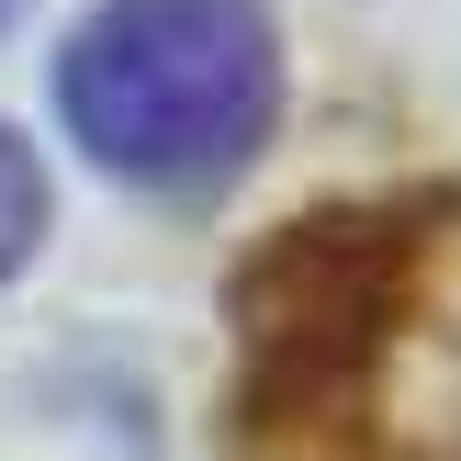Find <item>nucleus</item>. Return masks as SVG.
<instances>
[{
	"label": "nucleus",
	"mask_w": 461,
	"mask_h": 461,
	"mask_svg": "<svg viewBox=\"0 0 461 461\" xmlns=\"http://www.w3.org/2000/svg\"><path fill=\"white\" fill-rule=\"evenodd\" d=\"M0 12H12V0H0Z\"/></svg>",
	"instance_id": "obj_4"
},
{
	"label": "nucleus",
	"mask_w": 461,
	"mask_h": 461,
	"mask_svg": "<svg viewBox=\"0 0 461 461\" xmlns=\"http://www.w3.org/2000/svg\"><path fill=\"white\" fill-rule=\"evenodd\" d=\"M57 113L113 180H225L282 113V45L259 0H102L57 57Z\"/></svg>",
	"instance_id": "obj_2"
},
{
	"label": "nucleus",
	"mask_w": 461,
	"mask_h": 461,
	"mask_svg": "<svg viewBox=\"0 0 461 461\" xmlns=\"http://www.w3.org/2000/svg\"><path fill=\"white\" fill-rule=\"evenodd\" d=\"M248 428L293 461H461V180L270 248Z\"/></svg>",
	"instance_id": "obj_1"
},
{
	"label": "nucleus",
	"mask_w": 461,
	"mask_h": 461,
	"mask_svg": "<svg viewBox=\"0 0 461 461\" xmlns=\"http://www.w3.org/2000/svg\"><path fill=\"white\" fill-rule=\"evenodd\" d=\"M34 237H45V169H34V147L0 124V282L34 259Z\"/></svg>",
	"instance_id": "obj_3"
}]
</instances>
